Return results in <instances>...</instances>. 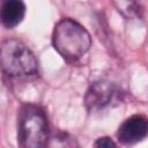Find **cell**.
Instances as JSON below:
<instances>
[{
    "label": "cell",
    "mask_w": 148,
    "mask_h": 148,
    "mask_svg": "<svg viewBox=\"0 0 148 148\" xmlns=\"http://www.w3.org/2000/svg\"><path fill=\"white\" fill-rule=\"evenodd\" d=\"M1 67L7 75L21 77L35 74L38 61L23 42L9 38L1 44Z\"/></svg>",
    "instance_id": "cell-2"
},
{
    "label": "cell",
    "mask_w": 148,
    "mask_h": 148,
    "mask_svg": "<svg viewBox=\"0 0 148 148\" xmlns=\"http://www.w3.org/2000/svg\"><path fill=\"white\" fill-rule=\"evenodd\" d=\"M117 95L116 87L109 81H96L91 83L89 89L87 90L84 103L88 110L98 111L110 105Z\"/></svg>",
    "instance_id": "cell-5"
},
{
    "label": "cell",
    "mask_w": 148,
    "mask_h": 148,
    "mask_svg": "<svg viewBox=\"0 0 148 148\" xmlns=\"http://www.w3.org/2000/svg\"><path fill=\"white\" fill-rule=\"evenodd\" d=\"M148 136V118L143 114H133L119 126L117 138L123 145H135Z\"/></svg>",
    "instance_id": "cell-4"
},
{
    "label": "cell",
    "mask_w": 148,
    "mask_h": 148,
    "mask_svg": "<svg viewBox=\"0 0 148 148\" xmlns=\"http://www.w3.org/2000/svg\"><path fill=\"white\" fill-rule=\"evenodd\" d=\"M54 50L67 61L74 62L81 59L91 46L89 32L72 18L60 20L52 32Z\"/></svg>",
    "instance_id": "cell-1"
},
{
    "label": "cell",
    "mask_w": 148,
    "mask_h": 148,
    "mask_svg": "<svg viewBox=\"0 0 148 148\" xmlns=\"http://www.w3.org/2000/svg\"><path fill=\"white\" fill-rule=\"evenodd\" d=\"M94 146L98 148H111V147H116V143L109 136H103V138H98L95 141Z\"/></svg>",
    "instance_id": "cell-7"
},
{
    "label": "cell",
    "mask_w": 148,
    "mask_h": 148,
    "mask_svg": "<svg viewBox=\"0 0 148 148\" xmlns=\"http://www.w3.org/2000/svg\"><path fill=\"white\" fill-rule=\"evenodd\" d=\"M18 142L24 148H40L49 139L47 120L44 111L36 105H25L18 118Z\"/></svg>",
    "instance_id": "cell-3"
},
{
    "label": "cell",
    "mask_w": 148,
    "mask_h": 148,
    "mask_svg": "<svg viewBox=\"0 0 148 148\" xmlns=\"http://www.w3.org/2000/svg\"><path fill=\"white\" fill-rule=\"evenodd\" d=\"M25 15V5L23 0H2L1 22L3 27L12 29L20 24Z\"/></svg>",
    "instance_id": "cell-6"
}]
</instances>
